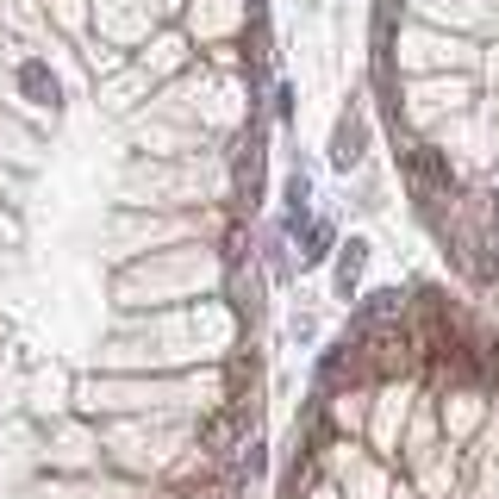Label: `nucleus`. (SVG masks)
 Returning <instances> with one entry per match:
<instances>
[{
  "label": "nucleus",
  "instance_id": "1",
  "mask_svg": "<svg viewBox=\"0 0 499 499\" xmlns=\"http://www.w3.org/2000/svg\"><path fill=\"white\" fill-rule=\"evenodd\" d=\"M262 0H0V499H250Z\"/></svg>",
  "mask_w": 499,
  "mask_h": 499
},
{
  "label": "nucleus",
  "instance_id": "2",
  "mask_svg": "<svg viewBox=\"0 0 499 499\" xmlns=\"http://www.w3.org/2000/svg\"><path fill=\"white\" fill-rule=\"evenodd\" d=\"M281 499H499V337L437 293L331 356Z\"/></svg>",
  "mask_w": 499,
  "mask_h": 499
}]
</instances>
